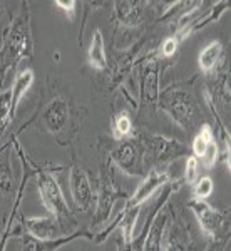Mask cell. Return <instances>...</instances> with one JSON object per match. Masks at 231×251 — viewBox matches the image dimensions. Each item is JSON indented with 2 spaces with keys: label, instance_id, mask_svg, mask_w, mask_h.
<instances>
[{
  "label": "cell",
  "instance_id": "6da1fadb",
  "mask_svg": "<svg viewBox=\"0 0 231 251\" xmlns=\"http://www.w3.org/2000/svg\"><path fill=\"white\" fill-rule=\"evenodd\" d=\"M32 55V37L29 12H22L12 20L0 47V89L5 84L7 75L17 67L19 60Z\"/></svg>",
  "mask_w": 231,
  "mask_h": 251
},
{
  "label": "cell",
  "instance_id": "7a4b0ae2",
  "mask_svg": "<svg viewBox=\"0 0 231 251\" xmlns=\"http://www.w3.org/2000/svg\"><path fill=\"white\" fill-rule=\"evenodd\" d=\"M29 163L32 166V169H34V176L37 177L40 200H42L47 211L51 213V216H54L60 223L62 229L67 234L69 228H76V218L72 214L71 208H69L66 198H64L62 188H60L57 177L54 176V169L35 164L30 157H29Z\"/></svg>",
  "mask_w": 231,
  "mask_h": 251
},
{
  "label": "cell",
  "instance_id": "3957f363",
  "mask_svg": "<svg viewBox=\"0 0 231 251\" xmlns=\"http://www.w3.org/2000/svg\"><path fill=\"white\" fill-rule=\"evenodd\" d=\"M157 104L178 126L188 132L201 127V111L189 89L183 86H171L159 91Z\"/></svg>",
  "mask_w": 231,
  "mask_h": 251
},
{
  "label": "cell",
  "instance_id": "277c9868",
  "mask_svg": "<svg viewBox=\"0 0 231 251\" xmlns=\"http://www.w3.org/2000/svg\"><path fill=\"white\" fill-rule=\"evenodd\" d=\"M137 141L143 146L144 164L151 168L149 171L168 173V168L173 161L180 159V157H188L191 154V149L186 144L164 134L143 132L137 137Z\"/></svg>",
  "mask_w": 231,
  "mask_h": 251
},
{
  "label": "cell",
  "instance_id": "5b68a950",
  "mask_svg": "<svg viewBox=\"0 0 231 251\" xmlns=\"http://www.w3.org/2000/svg\"><path fill=\"white\" fill-rule=\"evenodd\" d=\"M188 208L196 216L203 233L211 241H230V211H220L206 201L191 200Z\"/></svg>",
  "mask_w": 231,
  "mask_h": 251
},
{
  "label": "cell",
  "instance_id": "8992f818",
  "mask_svg": "<svg viewBox=\"0 0 231 251\" xmlns=\"http://www.w3.org/2000/svg\"><path fill=\"white\" fill-rule=\"evenodd\" d=\"M124 194L117 189L114 181V166L111 159L106 156L101 161V176H99V193H97V204L96 213L92 218V226H99L106 223L111 216V211L114 208L119 198Z\"/></svg>",
  "mask_w": 231,
  "mask_h": 251
},
{
  "label": "cell",
  "instance_id": "52a82bcc",
  "mask_svg": "<svg viewBox=\"0 0 231 251\" xmlns=\"http://www.w3.org/2000/svg\"><path fill=\"white\" fill-rule=\"evenodd\" d=\"M109 159H111L112 166H116L128 176H146L144 151L137 139L131 137V139L121 141V144L109 154Z\"/></svg>",
  "mask_w": 231,
  "mask_h": 251
},
{
  "label": "cell",
  "instance_id": "ba28073f",
  "mask_svg": "<svg viewBox=\"0 0 231 251\" xmlns=\"http://www.w3.org/2000/svg\"><path fill=\"white\" fill-rule=\"evenodd\" d=\"M10 141H12V148L17 151V156H19L20 163H22V181H20V184H19V191H17V196H15L14 208H12L9 218H7V221H5V226H3V231L0 234V251H5V248H7V243H9L12 231H14L15 214L19 211L20 203H22V198H24V191H26V188H27V181L34 176V169H32V166L29 163V156L26 154V151H24L22 146H20V143L17 141V134L12 136Z\"/></svg>",
  "mask_w": 231,
  "mask_h": 251
},
{
  "label": "cell",
  "instance_id": "9c48e42d",
  "mask_svg": "<svg viewBox=\"0 0 231 251\" xmlns=\"http://www.w3.org/2000/svg\"><path fill=\"white\" fill-rule=\"evenodd\" d=\"M69 189H71L72 201L80 211H87L94 203V194H92V186L87 171L77 163H72L71 169H69Z\"/></svg>",
  "mask_w": 231,
  "mask_h": 251
},
{
  "label": "cell",
  "instance_id": "30bf717a",
  "mask_svg": "<svg viewBox=\"0 0 231 251\" xmlns=\"http://www.w3.org/2000/svg\"><path fill=\"white\" fill-rule=\"evenodd\" d=\"M169 181H171V177H169V173H161V171H149V173H146V176L143 177V181L137 184L134 194H132V196L129 198L128 201H126L124 208L137 209V211H141V208H143V204L146 203V201H148L149 198H151L159 188H164V186L168 184Z\"/></svg>",
  "mask_w": 231,
  "mask_h": 251
},
{
  "label": "cell",
  "instance_id": "8fae6325",
  "mask_svg": "<svg viewBox=\"0 0 231 251\" xmlns=\"http://www.w3.org/2000/svg\"><path fill=\"white\" fill-rule=\"evenodd\" d=\"M69 117H71V112H69L67 100L62 99V97H55L44 107L42 114H40V121H42L46 131L54 134L60 143V134L66 132Z\"/></svg>",
  "mask_w": 231,
  "mask_h": 251
},
{
  "label": "cell",
  "instance_id": "7c38bea8",
  "mask_svg": "<svg viewBox=\"0 0 231 251\" xmlns=\"http://www.w3.org/2000/svg\"><path fill=\"white\" fill-rule=\"evenodd\" d=\"M77 238H86V240H94L91 233L87 229H76L74 233L66 234L62 238H57V240H37L35 236H32L30 233H22L20 234V243H22V251H55L60 246L67 245V243H72Z\"/></svg>",
  "mask_w": 231,
  "mask_h": 251
},
{
  "label": "cell",
  "instance_id": "4fadbf2b",
  "mask_svg": "<svg viewBox=\"0 0 231 251\" xmlns=\"http://www.w3.org/2000/svg\"><path fill=\"white\" fill-rule=\"evenodd\" d=\"M22 223L26 226V231L35 236L37 240H57L66 236V231L62 229L60 223L54 216H35V218H22Z\"/></svg>",
  "mask_w": 231,
  "mask_h": 251
},
{
  "label": "cell",
  "instance_id": "5bb4252c",
  "mask_svg": "<svg viewBox=\"0 0 231 251\" xmlns=\"http://www.w3.org/2000/svg\"><path fill=\"white\" fill-rule=\"evenodd\" d=\"M146 2H131V0H123V2H114L117 22L123 27H136L143 17Z\"/></svg>",
  "mask_w": 231,
  "mask_h": 251
},
{
  "label": "cell",
  "instance_id": "9a60e30c",
  "mask_svg": "<svg viewBox=\"0 0 231 251\" xmlns=\"http://www.w3.org/2000/svg\"><path fill=\"white\" fill-rule=\"evenodd\" d=\"M34 71L32 69H24L22 72H19L17 77H15L14 84H12V99H10V114H12V119H14L15 112H17V107H19V102L22 100V97L27 94V91L32 87L34 84Z\"/></svg>",
  "mask_w": 231,
  "mask_h": 251
},
{
  "label": "cell",
  "instance_id": "2e32d148",
  "mask_svg": "<svg viewBox=\"0 0 231 251\" xmlns=\"http://www.w3.org/2000/svg\"><path fill=\"white\" fill-rule=\"evenodd\" d=\"M194 245L184 223H173L164 251H193Z\"/></svg>",
  "mask_w": 231,
  "mask_h": 251
},
{
  "label": "cell",
  "instance_id": "e0dca14e",
  "mask_svg": "<svg viewBox=\"0 0 231 251\" xmlns=\"http://www.w3.org/2000/svg\"><path fill=\"white\" fill-rule=\"evenodd\" d=\"M168 220L169 218L166 213L163 214L159 213L154 218V221L151 223V226H149L143 251H163L161 250V245H163V236L166 231V226H168Z\"/></svg>",
  "mask_w": 231,
  "mask_h": 251
},
{
  "label": "cell",
  "instance_id": "ac0fdd59",
  "mask_svg": "<svg viewBox=\"0 0 231 251\" xmlns=\"http://www.w3.org/2000/svg\"><path fill=\"white\" fill-rule=\"evenodd\" d=\"M87 59L91 67L94 69H103L107 67V59H106V46H104V37H103V32L99 29L92 32V40H91V46H89L87 50Z\"/></svg>",
  "mask_w": 231,
  "mask_h": 251
},
{
  "label": "cell",
  "instance_id": "d6986e66",
  "mask_svg": "<svg viewBox=\"0 0 231 251\" xmlns=\"http://www.w3.org/2000/svg\"><path fill=\"white\" fill-rule=\"evenodd\" d=\"M111 131H112V137L116 141H126L131 139L134 136V124H132V119L129 116V112L121 111L112 117L111 123Z\"/></svg>",
  "mask_w": 231,
  "mask_h": 251
},
{
  "label": "cell",
  "instance_id": "ffe728a7",
  "mask_svg": "<svg viewBox=\"0 0 231 251\" xmlns=\"http://www.w3.org/2000/svg\"><path fill=\"white\" fill-rule=\"evenodd\" d=\"M223 52V46L220 40H214V42H209L208 46L201 50L200 57H198V64H200V69L206 74L214 71V67L218 66Z\"/></svg>",
  "mask_w": 231,
  "mask_h": 251
},
{
  "label": "cell",
  "instance_id": "44dd1931",
  "mask_svg": "<svg viewBox=\"0 0 231 251\" xmlns=\"http://www.w3.org/2000/svg\"><path fill=\"white\" fill-rule=\"evenodd\" d=\"M214 141V131L209 124H201L198 134L194 136L193 144H191V152L198 161L201 159L205 151L208 149V146Z\"/></svg>",
  "mask_w": 231,
  "mask_h": 251
},
{
  "label": "cell",
  "instance_id": "7402d4cb",
  "mask_svg": "<svg viewBox=\"0 0 231 251\" xmlns=\"http://www.w3.org/2000/svg\"><path fill=\"white\" fill-rule=\"evenodd\" d=\"M143 100H148L149 104L157 100V96H159V80H157V67L151 66L146 71V75L143 79Z\"/></svg>",
  "mask_w": 231,
  "mask_h": 251
},
{
  "label": "cell",
  "instance_id": "603a6c76",
  "mask_svg": "<svg viewBox=\"0 0 231 251\" xmlns=\"http://www.w3.org/2000/svg\"><path fill=\"white\" fill-rule=\"evenodd\" d=\"M14 189V174L10 166V151L0 159V193H12Z\"/></svg>",
  "mask_w": 231,
  "mask_h": 251
},
{
  "label": "cell",
  "instance_id": "cb8c5ba5",
  "mask_svg": "<svg viewBox=\"0 0 231 251\" xmlns=\"http://www.w3.org/2000/svg\"><path fill=\"white\" fill-rule=\"evenodd\" d=\"M10 99H12V92L10 91L0 92V136L3 134V131H5L7 126H9L10 121H12Z\"/></svg>",
  "mask_w": 231,
  "mask_h": 251
},
{
  "label": "cell",
  "instance_id": "d4e9b609",
  "mask_svg": "<svg viewBox=\"0 0 231 251\" xmlns=\"http://www.w3.org/2000/svg\"><path fill=\"white\" fill-rule=\"evenodd\" d=\"M213 189H214V183L209 176H205V177H198L196 183L193 184V196L194 200H200V201H205L206 198H209L213 194Z\"/></svg>",
  "mask_w": 231,
  "mask_h": 251
},
{
  "label": "cell",
  "instance_id": "484cf974",
  "mask_svg": "<svg viewBox=\"0 0 231 251\" xmlns=\"http://www.w3.org/2000/svg\"><path fill=\"white\" fill-rule=\"evenodd\" d=\"M218 159H220V146H218L216 139H214L213 143L208 146V149L205 151V154H203V157L200 161H201L203 168L213 169L214 164L218 163Z\"/></svg>",
  "mask_w": 231,
  "mask_h": 251
},
{
  "label": "cell",
  "instance_id": "4316f807",
  "mask_svg": "<svg viewBox=\"0 0 231 251\" xmlns=\"http://www.w3.org/2000/svg\"><path fill=\"white\" fill-rule=\"evenodd\" d=\"M198 166H200V161L196 159L193 154H189L186 157V168H184V177L183 183L193 186L198 179Z\"/></svg>",
  "mask_w": 231,
  "mask_h": 251
},
{
  "label": "cell",
  "instance_id": "83f0119b",
  "mask_svg": "<svg viewBox=\"0 0 231 251\" xmlns=\"http://www.w3.org/2000/svg\"><path fill=\"white\" fill-rule=\"evenodd\" d=\"M178 47H180V42H178V39L176 37H168L163 42L161 49H159V55H161V57H164V59L173 57V55L176 54Z\"/></svg>",
  "mask_w": 231,
  "mask_h": 251
},
{
  "label": "cell",
  "instance_id": "f1b7e54d",
  "mask_svg": "<svg viewBox=\"0 0 231 251\" xmlns=\"http://www.w3.org/2000/svg\"><path fill=\"white\" fill-rule=\"evenodd\" d=\"M55 7H59V9H62L66 14H69V19H74V14H76V5L77 2L74 0H67V2H64V0H57V2L54 3Z\"/></svg>",
  "mask_w": 231,
  "mask_h": 251
},
{
  "label": "cell",
  "instance_id": "f546056e",
  "mask_svg": "<svg viewBox=\"0 0 231 251\" xmlns=\"http://www.w3.org/2000/svg\"><path fill=\"white\" fill-rule=\"evenodd\" d=\"M226 245H228V241H211L206 251H225Z\"/></svg>",
  "mask_w": 231,
  "mask_h": 251
}]
</instances>
